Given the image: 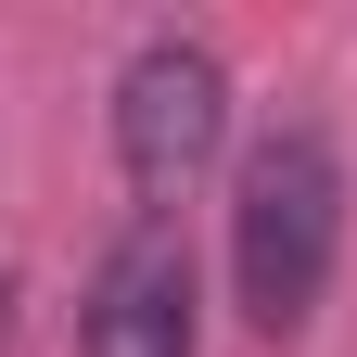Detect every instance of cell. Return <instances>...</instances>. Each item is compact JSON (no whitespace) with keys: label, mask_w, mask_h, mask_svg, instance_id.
<instances>
[{"label":"cell","mask_w":357,"mask_h":357,"mask_svg":"<svg viewBox=\"0 0 357 357\" xmlns=\"http://www.w3.org/2000/svg\"><path fill=\"white\" fill-rule=\"evenodd\" d=\"M77 357H204V281L166 217H128L77 294Z\"/></svg>","instance_id":"obj_3"},{"label":"cell","mask_w":357,"mask_h":357,"mask_svg":"<svg viewBox=\"0 0 357 357\" xmlns=\"http://www.w3.org/2000/svg\"><path fill=\"white\" fill-rule=\"evenodd\" d=\"M217 153H230V64H217V38L153 26L141 52L115 64V166H128V192H141V217H166Z\"/></svg>","instance_id":"obj_2"},{"label":"cell","mask_w":357,"mask_h":357,"mask_svg":"<svg viewBox=\"0 0 357 357\" xmlns=\"http://www.w3.org/2000/svg\"><path fill=\"white\" fill-rule=\"evenodd\" d=\"M332 255H344V153L319 128H268L230 178V294L255 332H306L332 294Z\"/></svg>","instance_id":"obj_1"}]
</instances>
